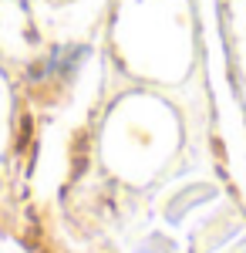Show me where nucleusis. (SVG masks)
Instances as JSON below:
<instances>
[{
  "label": "nucleus",
  "mask_w": 246,
  "mask_h": 253,
  "mask_svg": "<svg viewBox=\"0 0 246 253\" xmlns=\"http://www.w3.org/2000/svg\"><path fill=\"white\" fill-rule=\"evenodd\" d=\"M88 58V47L81 44H64V47H54L47 58L34 68V78L38 81H51V78H71L78 71V64Z\"/></svg>",
  "instance_id": "f257e3e1"
}]
</instances>
